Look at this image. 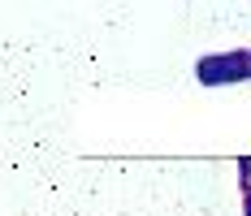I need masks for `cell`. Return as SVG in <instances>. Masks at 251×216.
I'll list each match as a JSON object with an SVG mask.
<instances>
[{
	"mask_svg": "<svg viewBox=\"0 0 251 216\" xmlns=\"http://www.w3.org/2000/svg\"><path fill=\"white\" fill-rule=\"evenodd\" d=\"M195 78L203 87H234V82H247L251 78V52L234 48V52H212L195 61Z\"/></svg>",
	"mask_w": 251,
	"mask_h": 216,
	"instance_id": "cell-1",
	"label": "cell"
},
{
	"mask_svg": "<svg viewBox=\"0 0 251 216\" xmlns=\"http://www.w3.org/2000/svg\"><path fill=\"white\" fill-rule=\"evenodd\" d=\"M238 191H243V216H251V156L238 160Z\"/></svg>",
	"mask_w": 251,
	"mask_h": 216,
	"instance_id": "cell-2",
	"label": "cell"
}]
</instances>
